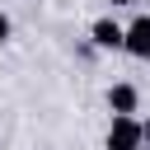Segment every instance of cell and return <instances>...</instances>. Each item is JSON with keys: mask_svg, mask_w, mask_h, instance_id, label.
I'll return each mask as SVG.
<instances>
[{"mask_svg": "<svg viewBox=\"0 0 150 150\" xmlns=\"http://www.w3.org/2000/svg\"><path fill=\"white\" fill-rule=\"evenodd\" d=\"M108 108H112V117H136V108H141V89L127 84V80L108 84Z\"/></svg>", "mask_w": 150, "mask_h": 150, "instance_id": "4", "label": "cell"}, {"mask_svg": "<svg viewBox=\"0 0 150 150\" xmlns=\"http://www.w3.org/2000/svg\"><path fill=\"white\" fill-rule=\"evenodd\" d=\"M89 42H94L98 52H122V42H127V28H122L112 14H103V19H94V23H89Z\"/></svg>", "mask_w": 150, "mask_h": 150, "instance_id": "2", "label": "cell"}, {"mask_svg": "<svg viewBox=\"0 0 150 150\" xmlns=\"http://www.w3.org/2000/svg\"><path fill=\"white\" fill-rule=\"evenodd\" d=\"M122 52L136 56V61H150V14H136V19L127 23V42H122Z\"/></svg>", "mask_w": 150, "mask_h": 150, "instance_id": "3", "label": "cell"}, {"mask_svg": "<svg viewBox=\"0 0 150 150\" xmlns=\"http://www.w3.org/2000/svg\"><path fill=\"white\" fill-rule=\"evenodd\" d=\"M103 145H108V150H145V131H141L136 117H112Z\"/></svg>", "mask_w": 150, "mask_h": 150, "instance_id": "1", "label": "cell"}, {"mask_svg": "<svg viewBox=\"0 0 150 150\" xmlns=\"http://www.w3.org/2000/svg\"><path fill=\"white\" fill-rule=\"evenodd\" d=\"M108 5H136V0H108Z\"/></svg>", "mask_w": 150, "mask_h": 150, "instance_id": "6", "label": "cell"}, {"mask_svg": "<svg viewBox=\"0 0 150 150\" xmlns=\"http://www.w3.org/2000/svg\"><path fill=\"white\" fill-rule=\"evenodd\" d=\"M145 150H150V145H145Z\"/></svg>", "mask_w": 150, "mask_h": 150, "instance_id": "7", "label": "cell"}, {"mask_svg": "<svg viewBox=\"0 0 150 150\" xmlns=\"http://www.w3.org/2000/svg\"><path fill=\"white\" fill-rule=\"evenodd\" d=\"M9 33H14V23H9V14H5V9H0V47H5V42H9Z\"/></svg>", "mask_w": 150, "mask_h": 150, "instance_id": "5", "label": "cell"}]
</instances>
